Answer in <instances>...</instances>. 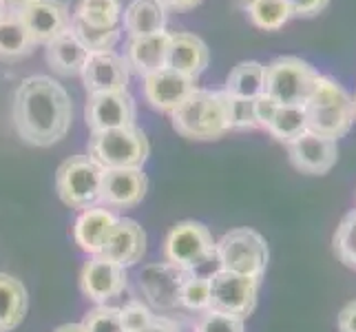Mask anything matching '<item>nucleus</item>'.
<instances>
[{"mask_svg": "<svg viewBox=\"0 0 356 332\" xmlns=\"http://www.w3.org/2000/svg\"><path fill=\"white\" fill-rule=\"evenodd\" d=\"M11 120L18 138L47 149L65 138L73 122V102L63 84L49 76L24 78L14 93Z\"/></svg>", "mask_w": 356, "mask_h": 332, "instance_id": "obj_1", "label": "nucleus"}, {"mask_svg": "<svg viewBox=\"0 0 356 332\" xmlns=\"http://www.w3.org/2000/svg\"><path fill=\"white\" fill-rule=\"evenodd\" d=\"M303 106L308 113V131L334 142L346 138L356 122L354 95L323 73H316L314 87Z\"/></svg>", "mask_w": 356, "mask_h": 332, "instance_id": "obj_2", "label": "nucleus"}, {"mask_svg": "<svg viewBox=\"0 0 356 332\" xmlns=\"http://www.w3.org/2000/svg\"><path fill=\"white\" fill-rule=\"evenodd\" d=\"M170 125L186 140H219L230 131L226 93L197 87L170 113Z\"/></svg>", "mask_w": 356, "mask_h": 332, "instance_id": "obj_3", "label": "nucleus"}, {"mask_svg": "<svg viewBox=\"0 0 356 332\" xmlns=\"http://www.w3.org/2000/svg\"><path fill=\"white\" fill-rule=\"evenodd\" d=\"M151 153V144L140 127L108 129L91 133L87 155L102 171L111 168H142Z\"/></svg>", "mask_w": 356, "mask_h": 332, "instance_id": "obj_4", "label": "nucleus"}, {"mask_svg": "<svg viewBox=\"0 0 356 332\" xmlns=\"http://www.w3.org/2000/svg\"><path fill=\"white\" fill-rule=\"evenodd\" d=\"M268 244L252 228H235L215 242V260L219 270L237 273L261 281L268 266Z\"/></svg>", "mask_w": 356, "mask_h": 332, "instance_id": "obj_5", "label": "nucleus"}, {"mask_svg": "<svg viewBox=\"0 0 356 332\" xmlns=\"http://www.w3.org/2000/svg\"><path fill=\"white\" fill-rule=\"evenodd\" d=\"M104 171L89 155H73L56 171V191L65 206L87 211L100 204Z\"/></svg>", "mask_w": 356, "mask_h": 332, "instance_id": "obj_6", "label": "nucleus"}, {"mask_svg": "<svg viewBox=\"0 0 356 332\" xmlns=\"http://www.w3.org/2000/svg\"><path fill=\"white\" fill-rule=\"evenodd\" d=\"M162 253H164L166 264L195 273V268L215 260L213 232L206 224H202V221H195V219L177 221V224L168 230Z\"/></svg>", "mask_w": 356, "mask_h": 332, "instance_id": "obj_7", "label": "nucleus"}, {"mask_svg": "<svg viewBox=\"0 0 356 332\" xmlns=\"http://www.w3.org/2000/svg\"><path fill=\"white\" fill-rule=\"evenodd\" d=\"M316 69L297 56H279L266 65L264 93L277 104H305L316 80Z\"/></svg>", "mask_w": 356, "mask_h": 332, "instance_id": "obj_8", "label": "nucleus"}, {"mask_svg": "<svg viewBox=\"0 0 356 332\" xmlns=\"http://www.w3.org/2000/svg\"><path fill=\"white\" fill-rule=\"evenodd\" d=\"M211 277V308L224 315L245 319L250 317L257 306V292L259 281L245 275L228 273V270H215Z\"/></svg>", "mask_w": 356, "mask_h": 332, "instance_id": "obj_9", "label": "nucleus"}, {"mask_svg": "<svg viewBox=\"0 0 356 332\" xmlns=\"http://www.w3.org/2000/svg\"><path fill=\"white\" fill-rule=\"evenodd\" d=\"M80 76H82L84 91L89 95L115 93V91H129L131 69L127 65L124 56H120L113 49H108V52L89 54Z\"/></svg>", "mask_w": 356, "mask_h": 332, "instance_id": "obj_10", "label": "nucleus"}, {"mask_svg": "<svg viewBox=\"0 0 356 332\" xmlns=\"http://www.w3.org/2000/svg\"><path fill=\"white\" fill-rule=\"evenodd\" d=\"M84 122L91 133L133 127L135 122V100L129 91L115 93H93L84 104Z\"/></svg>", "mask_w": 356, "mask_h": 332, "instance_id": "obj_11", "label": "nucleus"}, {"mask_svg": "<svg viewBox=\"0 0 356 332\" xmlns=\"http://www.w3.org/2000/svg\"><path fill=\"white\" fill-rule=\"evenodd\" d=\"M124 288H127V268L118 266L115 262L104 260L100 255H93L82 266L80 290L95 306H104L106 301L120 297Z\"/></svg>", "mask_w": 356, "mask_h": 332, "instance_id": "obj_12", "label": "nucleus"}, {"mask_svg": "<svg viewBox=\"0 0 356 332\" xmlns=\"http://www.w3.org/2000/svg\"><path fill=\"white\" fill-rule=\"evenodd\" d=\"M288 146V157L292 166L305 175H325L334 168L339 159V146L334 140H327L312 131H305Z\"/></svg>", "mask_w": 356, "mask_h": 332, "instance_id": "obj_13", "label": "nucleus"}, {"mask_svg": "<svg viewBox=\"0 0 356 332\" xmlns=\"http://www.w3.org/2000/svg\"><path fill=\"white\" fill-rule=\"evenodd\" d=\"M146 191L149 177L142 168H111L102 175L100 204H104V208L127 211L144 200Z\"/></svg>", "mask_w": 356, "mask_h": 332, "instance_id": "obj_14", "label": "nucleus"}, {"mask_svg": "<svg viewBox=\"0 0 356 332\" xmlns=\"http://www.w3.org/2000/svg\"><path fill=\"white\" fill-rule=\"evenodd\" d=\"M18 14L35 47L51 42L71 27V11L63 0H33Z\"/></svg>", "mask_w": 356, "mask_h": 332, "instance_id": "obj_15", "label": "nucleus"}, {"mask_svg": "<svg viewBox=\"0 0 356 332\" xmlns=\"http://www.w3.org/2000/svg\"><path fill=\"white\" fill-rule=\"evenodd\" d=\"M197 89V80L184 76L173 69L155 71L144 78V97L155 111L162 113H173V111L186 100V97Z\"/></svg>", "mask_w": 356, "mask_h": 332, "instance_id": "obj_16", "label": "nucleus"}, {"mask_svg": "<svg viewBox=\"0 0 356 332\" xmlns=\"http://www.w3.org/2000/svg\"><path fill=\"white\" fill-rule=\"evenodd\" d=\"M191 270H181L170 264H149L140 275V286L149 301L157 308H177L179 306V290L184 279L188 277Z\"/></svg>", "mask_w": 356, "mask_h": 332, "instance_id": "obj_17", "label": "nucleus"}, {"mask_svg": "<svg viewBox=\"0 0 356 332\" xmlns=\"http://www.w3.org/2000/svg\"><path fill=\"white\" fill-rule=\"evenodd\" d=\"M146 253V232L135 219H118V224L113 226L111 235L104 242L100 257L111 260L122 268L135 266L142 262V257Z\"/></svg>", "mask_w": 356, "mask_h": 332, "instance_id": "obj_18", "label": "nucleus"}, {"mask_svg": "<svg viewBox=\"0 0 356 332\" xmlns=\"http://www.w3.org/2000/svg\"><path fill=\"white\" fill-rule=\"evenodd\" d=\"M211 63V49L195 33L177 31L170 33L166 67L179 71L184 76L197 80Z\"/></svg>", "mask_w": 356, "mask_h": 332, "instance_id": "obj_19", "label": "nucleus"}, {"mask_svg": "<svg viewBox=\"0 0 356 332\" xmlns=\"http://www.w3.org/2000/svg\"><path fill=\"white\" fill-rule=\"evenodd\" d=\"M168 40L170 33H153V35H140V38H129L124 47V60L131 71L146 78L155 71L166 69L168 58Z\"/></svg>", "mask_w": 356, "mask_h": 332, "instance_id": "obj_20", "label": "nucleus"}, {"mask_svg": "<svg viewBox=\"0 0 356 332\" xmlns=\"http://www.w3.org/2000/svg\"><path fill=\"white\" fill-rule=\"evenodd\" d=\"M118 224V217L113 211L102 206H93L87 211H80L76 224H73V239L78 248L89 255H100L104 242L111 235L113 226Z\"/></svg>", "mask_w": 356, "mask_h": 332, "instance_id": "obj_21", "label": "nucleus"}, {"mask_svg": "<svg viewBox=\"0 0 356 332\" xmlns=\"http://www.w3.org/2000/svg\"><path fill=\"white\" fill-rule=\"evenodd\" d=\"M168 9L162 0H131V5L122 14V24L129 33V38L140 35H153L166 31Z\"/></svg>", "mask_w": 356, "mask_h": 332, "instance_id": "obj_22", "label": "nucleus"}, {"mask_svg": "<svg viewBox=\"0 0 356 332\" xmlns=\"http://www.w3.org/2000/svg\"><path fill=\"white\" fill-rule=\"evenodd\" d=\"M44 54H47V63L56 73L65 78L71 76H80L82 67L87 63L89 52L82 47V42L73 35L71 29H67L65 33H60L58 38H54L51 42L44 45Z\"/></svg>", "mask_w": 356, "mask_h": 332, "instance_id": "obj_23", "label": "nucleus"}, {"mask_svg": "<svg viewBox=\"0 0 356 332\" xmlns=\"http://www.w3.org/2000/svg\"><path fill=\"white\" fill-rule=\"evenodd\" d=\"M35 49V42L24 27L18 11H5L0 16V60L3 63H18Z\"/></svg>", "mask_w": 356, "mask_h": 332, "instance_id": "obj_24", "label": "nucleus"}, {"mask_svg": "<svg viewBox=\"0 0 356 332\" xmlns=\"http://www.w3.org/2000/svg\"><path fill=\"white\" fill-rule=\"evenodd\" d=\"M27 288L22 281L7 273H0V332H11L22 324L27 315Z\"/></svg>", "mask_w": 356, "mask_h": 332, "instance_id": "obj_25", "label": "nucleus"}, {"mask_svg": "<svg viewBox=\"0 0 356 332\" xmlns=\"http://www.w3.org/2000/svg\"><path fill=\"white\" fill-rule=\"evenodd\" d=\"M266 89V65L257 60H243L226 78L224 91L232 97H245V100H257L264 95Z\"/></svg>", "mask_w": 356, "mask_h": 332, "instance_id": "obj_26", "label": "nucleus"}, {"mask_svg": "<svg viewBox=\"0 0 356 332\" xmlns=\"http://www.w3.org/2000/svg\"><path fill=\"white\" fill-rule=\"evenodd\" d=\"M305 131H308V113H305L303 104H279L277 113L268 127V133L277 142L284 144L297 140Z\"/></svg>", "mask_w": 356, "mask_h": 332, "instance_id": "obj_27", "label": "nucleus"}, {"mask_svg": "<svg viewBox=\"0 0 356 332\" xmlns=\"http://www.w3.org/2000/svg\"><path fill=\"white\" fill-rule=\"evenodd\" d=\"M69 29L89 54H95V52H108V49L115 47V42L120 40L122 24H115V27H95V24L82 20L78 14H71Z\"/></svg>", "mask_w": 356, "mask_h": 332, "instance_id": "obj_28", "label": "nucleus"}, {"mask_svg": "<svg viewBox=\"0 0 356 332\" xmlns=\"http://www.w3.org/2000/svg\"><path fill=\"white\" fill-rule=\"evenodd\" d=\"M245 11L254 27L264 31H279L292 18L286 0H245Z\"/></svg>", "mask_w": 356, "mask_h": 332, "instance_id": "obj_29", "label": "nucleus"}, {"mask_svg": "<svg viewBox=\"0 0 356 332\" xmlns=\"http://www.w3.org/2000/svg\"><path fill=\"white\" fill-rule=\"evenodd\" d=\"M82 20L95 27H115L122 24V7L120 0H80L76 11Z\"/></svg>", "mask_w": 356, "mask_h": 332, "instance_id": "obj_30", "label": "nucleus"}, {"mask_svg": "<svg viewBox=\"0 0 356 332\" xmlns=\"http://www.w3.org/2000/svg\"><path fill=\"white\" fill-rule=\"evenodd\" d=\"M179 306L193 313H206L211 308V277L188 273L179 290Z\"/></svg>", "mask_w": 356, "mask_h": 332, "instance_id": "obj_31", "label": "nucleus"}, {"mask_svg": "<svg viewBox=\"0 0 356 332\" xmlns=\"http://www.w3.org/2000/svg\"><path fill=\"white\" fill-rule=\"evenodd\" d=\"M332 244L339 260L348 268L356 270V208L341 219Z\"/></svg>", "mask_w": 356, "mask_h": 332, "instance_id": "obj_32", "label": "nucleus"}, {"mask_svg": "<svg viewBox=\"0 0 356 332\" xmlns=\"http://www.w3.org/2000/svg\"><path fill=\"white\" fill-rule=\"evenodd\" d=\"M80 326L84 332H127L120 308H113V306H106V303L91 308L84 315Z\"/></svg>", "mask_w": 356, "mask_h": 332, "instance_id": "obj_33", "label": "nucleus"}, {"mask_svg": "<svg viewBox=\"0 0 356 332\" xmlns=\"http://www.w3.org/2000/svg\"><path fill=\"white\" fill-rule=\"evenodd\" d=\"M226 93V91H224ZM226 106H228V122L230 131H252L259 129L254 120V100H245V97H232L226 93Z\"/></svg>", "mask_w": 356, "mask_h": 332, "instance_id": "obj_34", "label": "nucleus"}, {"mask_svg": "<svg viewBox=\"0 0 356 332\" xmlns=\"http://www.w3.org/2000/svg\"><path fill=\"white\" fill-rule=\"evenodd\" d=\"M195 332H245L243 319L224 315L217 310H206L200 315L197 324H195Z\"/></svg>", "mask_w": 356, "mask_h": 332, "instance_id": "obj_35", "label": "nucleus"}, {"mask_svg": "<svg viewBox=\"0 0 356 332\" xmlns=\"http://www.w3.org/2000/svg\"><path fill=\"white\" fill-rule=\"evenodd\" d=\"M120 313H122V322H124L127 332L138 330L153 319V313L146 308L142 301H129L124 308H120Z\"/></svg>", "mask_w": 356, "mask_h": 332, "instance_id": "obj_36", "label": "nucleus"}, {"mask_svg": "<svg viewBox=\"0 0 356 332\" xmlns=\"http://www.w3.org/2000/svg\"><path fill=\"white\" fill-rule=\"evenodd\" d=\"M292 18H312L330 5V0H286Z\"/></svg>", "mask_w": 356, "mask_h": 332, "instance_id": "obj_37", "label": "nucleus"}, {"mask_svg": "<svg viewBox=\"0 0 356 332\" xmlns=\"http://www.w3.org/2000/svg\"><path fill=\"white\" fill-rule=\"evenodd\" d=\"M277 109H279V104L273 100V97H268L266 93L257 97V100H254V120H257V127L268 131L270 122H273V118L277 113Z\"/></svg>", "mask_w": 356, "mask_h": 332, "instance_id": "obj_38", "label": "nucleus"}, {"mask_svg": "<svg viewBox=\"0 0 356 332\" xmlns=\"http://www.w3.org/2000/svg\"><path fill=\"white\" fill-rule=\"evenodd\" d=\"M339 332H356V299L346 303L337 317Z\"/></svg>", "mask_w": 356, "mask_h": 332, "instance_id": "obj_39", "label": "nucleus"}, {"mask_svg": "<svg viewBox=\"0 0 356 332\" xmlns=\"http://www.w3.org/2000/svg\"><path fill=\"white\" fill-rule=\"evenodd\" d=\"M133 332H179V328H177L175 322H170V319L153 315V319L149 324L138 328V330H133Z\"/></svg>", "mask_w": 356, "mask_h": 332, "instance_id": "obj_40", "label": "nucleus"}, {"mask_svg": "<svg viewBox=\"0 0 356 332\" xmlns=\"http://www.w3.org/2000/svg\"><path fill=\"white\" fill-rule=\"evenodd\" d=\"M202 0H162V5L170 11H188L195 9Z\"/></svg>", "mask_w": 356, "mask_h": 332, "instance_id": "obj_41", "label": "nucleus"}, {"mask_svg": "<svg viewBox=\"0 0 356 332\" xmlns=\"http://www.w3.org/2000/svg\"><path fill=\"white\" fill-rule=\"evenodd\" d=\"M31 3H33V0H3V5H5L7 11H22Z\"/></svg>", "mask_w": 356, "mask_h": 332, "instance_id": "obj_42", "label": "nucleus"}, {"mask_svg": "<svg viewBox=\"0 0 356 332\" xmlns=\"http://www.w3.org/2000/svg\"><path fill=\"white\" fill-rule=\"evenodd\" d=\"M54 332H84L80 324H65V326H60L56 328Z\"/></svg>", "mask_w": 356, "mask_h": 332, "instance_id": "obj_43", "label": "nucleus"}, {"mask_svg": "<svg viewBox=\"0 0 356 332\" xmlns=\"http://www.w3.org/2000/svg\"><path fill=\"white\" fill-rule=\"evenodd\" d=\"M5 11H7V9H5V5H3V0H0V16H3Z\"/></svg>", "mask_w": 356, "mask_h": 332, "instance_id": "obj_44", "label": "nucleus"}, {"mask_svg": "<svg viewBox=\"0 0 356 332\" xmlns=\"http://www.w3.org/2000/svg\"><path fill=\"white\" fill-rule=\"evenodd\" d=\"M354 113H356V95H354Z\"/></svg>", "mask_w": 356, "mask_h": 332, "instance_id": "obj_45", "label": "nucleus"}]
</instances>
